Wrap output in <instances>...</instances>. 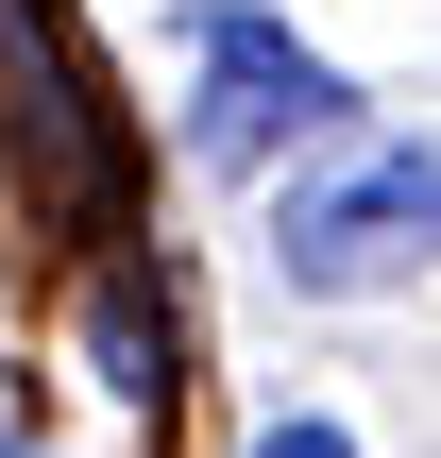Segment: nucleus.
Returning a JSON list of instances; mask_svg holds the SVG:
<instances>
[{"label":"nucleus","instance_id":"nucleus-1","mask_svg":"<svg viewBox=\"0 0 441 458\" xmlns=\"http://www.w3.org/2000/svg\"><path fill=\"white\" fill-rule=\"evenodd\" d=\"M187 68H204V102H187V153H204V170H272V153L357 136V85H340L289 17H255V0H204V17H187Z\"/></svg>","mask_w":441,"mask_h":458},{"label":"nucleus","instance_id":"nucleus-2","mask_svg":"<svg viewBox=\"0 0 441 458\" xmlns=\"http://www.w3.org/2000/svg\"><path fill=\"white\" fill-rule=\"evenodd\" d=\"M0 136H17V187L51 221H119V102L51 0H0Z\"/></svg>","mask_w":441,"mask_h":458},{"label":"nucleus","instance_id":"nucleus-3","mask_svg":"<svg viewBox=\"0 0 441 458\" xmlns=\"http://www.w3.org/2000/svg\"><path fill=\"white\" fill-rule=\"evenodd\" d=\"M425 255H441V153H425V136H391V153L323 170V187L272 221V272H289V289H323V306H357V289H408Z\"/></svg>","mask_w":441,"mask_h":458},{"label":"nucleus","instance_id":"nucleus-4","mask_svg":"<svg viewBox=\"0 0 441 458\" xmlns=\"http://www.w3.org/2000/svg\"><path fill=\"white\" fill-rule=\"evenodd\" d=\"M85 374H102L119 408H170V323H153L136 272H85Z\"/></svg>","mask_w":441,"mask_h":458},{"label":"nucleus","instance_id":"nucleus-5","mask_svg":"<svg viewBox=\"0 0 441 458\" xmlns=\"http://www.w3.org/2000/svg\"><path fill=\"white\" fill-rule=\"evenodd\" d=\"M255 458H357V425H323V408H289V425H272Z\"/></svg>","mask_w":441,"mask_h":458},{"label":"nucleus","instance_id":"nucleus-6","mask_svg":"<svg viewBox=\"0 0 441 458\" xmlns=\"http://www.w3.org/2000/svg\"><path fill=\"white\" fill-rule=\"evenodd\" d=\"M0 458H17V442H0Z\"/></svg>","mask_w":441,"mask_h":458}]
</instances>
